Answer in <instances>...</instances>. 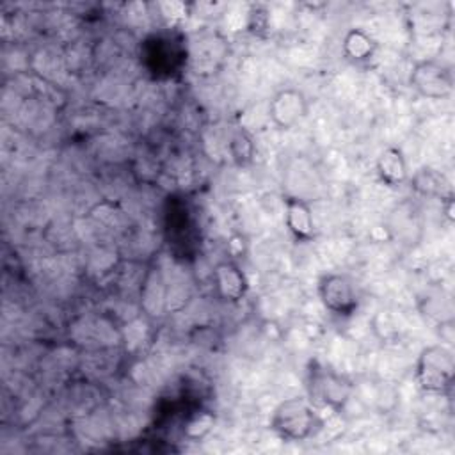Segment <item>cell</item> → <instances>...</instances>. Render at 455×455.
Listing matches in <instances>:
<instances>
[{"label": "cell", "mask_w": 455, "mask_h": 455, "mask_svg": "<svg viewBox=\"0 0 455 455\" xmlns=\"http://www.w3.org/2000/svg\"><path fill=\"white\" fill-rule=\"evenodd\" d=\"M268 427L284 441H306L316 434L322 419L309 398L290 396L274 407Z\"/></svg>", "instance_id": "obj_1"}, {"label": "cell", "mask_w": 455, "mask_h": 455, "mask_svg": "<svg viewBox=\"0 0 455 455\" xmlns=\"http://www.w3.org/2000/svg\"><path fill=\"white\" fill-rule=\"evenodd\" d=\"M455 379V355L450 345L434 343L419 350L414 364V380L423 393L443 395Z\"/></svg>", "instance_id": "obj_2"}, {"label": "cell", "mask_w": 455, "mask_h": 455, "mask_svg": "<svg viewBox=\"0 0 455 455\" xmlns=\"http://www.w3.org/2000/svg\"><path fill=\"white\" fill-rule=\"evenodd\" d=\"M354 386L350 379L318 361H311L307 368V398L318 409L325 407L334 412H341L350 396Z\"/></svg>", "instance_id": "obj_3"}, {"label": "cell", "mask_w": 455, "mask_h": 455, "mask_svg": "<svg viewBox=\"0 0 455 455\" xmlns=\"http://www.w3.org/2000/svg\"><path fill=\"white\" fill-rule=\"evenodd\" d=\"M409 85L427 100H444L453 92L451 69L435 59L414 62L409 73Z\"/></svg>", "instance_id": "obj_4"}, {"label": "cell", "mask_w": 455, "mask_h": 455, "mask_svg": "<svg viewBox=\"0 0 455 455\" xmlns=\"http://www.w3.org/2000/svg\"><path fill=\"white\" fill-rule=\"evenodd\" d=\"M322 306L338 316H350L359 307V291L355 283L339 272H327L316 284Z\"/></svg>", "instance_id": "obj_5"}, {"label": "cell", "mask_w": 455, "mask_h": 455, "mask_svg": "<svg viewBox=\"0 0 455 455\" xmlns=\"http://www.w3.org/2000/svg\"><path fill=\"white\" fill-rule=\"evenodd\" d=\"M307 112L309 101L297 87H283L268 101V117L279 130L293 128L307 116Z\"/></svg>", "instance_id": "obj_6"}, {"label": "cell", "mask_w": 455, "mask_h": 455, "mask_svg": "<svg viewBox=\"0 0 455 455\" xmlns=\"http://www.w3.org/2000/svg\"><path fill=\"white\" fill-rule=\"evenodd\" d=\"M213 293L226 304L240 302L249 291V279L242 267L233 259L219 261L212 270Z\"/></svg>", "instance_id": "obj_7"}, {"label": "cell", "mask_w": 455, "mask_h": 455, "mask_svg": "<svg viewBox=\"0 0 455 455\" xmlns=\"http://www.w3.org/2000/svg\"><path fill=\"white\" fill-rule=\"evenodd\" d=\"M284 206V226L297 242H309L315 238V217L307 201L288 196L283 201Z\"/></svg>", "instance_id": "obj_8"}, {"label": "cell", "mask_w": 455, "mask_h": 455, "mask_svg": "<svg viewBox=\"0 0 455 455\" xmlns=\"http://www.w3.org/2000/svg\"><path fill=\"white\" fill-rule=\"evenodd\" d=\"M411 187L414 192L425 197H435L439 201L451 203L453 201V187L450 178L434 167H421L418 169L412 178H409Z\"/></svg>", "instance_id": "obj_9"}, {"label": "cell", "mask_w": 455, "mask_h": 455, "mask_svg": "<svg viewBox=\"0 0 455 455\" xmlns=\"http://www.w3.org/2000/svg\"><path fill=\"white\" fill-rule=\"evenodd\" d=\"M375 171L379 180L391 188L409 181L407 158L398 146H387L379 153L375 162Z\"/></svg>", "instance_id": "obj_10"}, {"label": "cell", "mask_w": 455, "mask_h": 455, "mask_svg": "<svg viewBox=\"0 0 455 455\" xmlns=\"http://www.w3.org/2000/svg\"><path fill=\"white\" fill-rule=\"evenodd\" d=\"M377 52V41L364 28H348L341 39V53L354 64L368 62Z\"/></svg>", "instance_id": "obj_11"}, {"label": "cell", "mask_w": 455, "mask_h": 455, "mask_svg": "<svg viewBox=\"0 0 455 455\" xmlns=\"http://www.w3.org/2000/svg\"><path fill=\"white\" fill-rule=\"evenodd\" d=\"M213 425H215V414L212 411H208V409L196 411L185 421L183 435L190 441H201L213 430Z\"/></svg>", "instance_id": "obj_12"}, {"label": "cell", "mask_w": 455, "mask_h": 455, "mask_svg": "<svg viewBox=\"0 0 455 455\" xmlns=\"http://www.w3.org/2000/svg\"><path fill=\"white\" fill-rule=\"evenodd\" d=\"M229 153H231V158L238 165H247V164L252 162L254 140H252V137L243 128H238L233 133L231 142H229Z\"/></svg>", "instance_id": "obj_13"}, {"label": "cell", "mask_w": 455, "mask_h": 455, "mask_svg": "<svg viewBox=\"0 0 455 455\" xmlns=\"http://www.w3.org/2000/svg\"><path fill=\"white\" fill-rule=\"evenodd\" d=\"M162 9V14L174 20V18H183L187 14V5L181 2H164L158 5Z\"/></svg>", "instance_id": "obj_14"}]
</instances>
